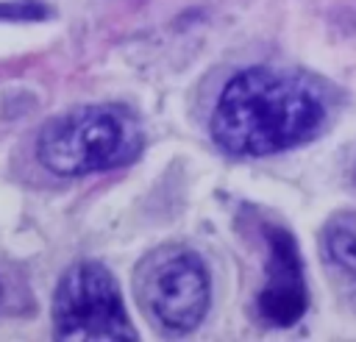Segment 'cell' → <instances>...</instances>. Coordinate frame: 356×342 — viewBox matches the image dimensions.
<instances>
[{
	"instance_id": "cell-7",
	"label": "cell",
	"mask_w": 356,
	"mask_h": 342,
	"mask_svg": "<svg viewBox=\"0 0 356 342\" xmlns=\"http://www.w3.org/2000/svg\"><path fill=\"white\" fill-rule=\"evenodd\" d=\"M0 295H3V289H0Z\"/></svg>"
},
{
	"instance_id": "cell-1",
	"label": "cell",
	"mask_w": 356,
	"mask_h": 342,
	"mask_svg": "<svg viewBox=\"0 0 356 342\" xmlns=\"http://www.w3.org/2000/svg\"><path fill=\"white\" fill-rule=\"evenodd\" d=\"M323 120L325 100L317 83L298 72L250 67L220 92L211 136L234 156H270L314 136Z\"/></svg>"
},
{
	"instance_id": "cell-6",
	"label": "cell",
	"mask_w": 356,
	"mask_h": 342,
	"mask_svg": "<svg viewBox=\"0 0 356 342\" xmlns=\"http://www.w3.org/2000/svg\"><path fill=\"white\" fill-rule=\"evenodd\" d=\"M325 253L331 264L356 281V225L350 220L331 222L325 231Z\"/></svg>"
},
{
	"instance_id": "cell-5",
	"label": "cell",
	"mask_w": 356,
	"mask_h": 342,
	"mask_svg": "<svg viewBox=\"0 0 356 342\" xmlns=\"http://www.w3.org/2000/svg\"><path fill=\"white\" fill-rule=\"evenodd\" d=\"M270 239V264H267V286L259 295V311L273 325H292L306 311V289L300 259L292 236L281 228L267 231Z\"/></svg>"
},
{
	"instance_id": "cell-4",
	"label": "cell",
	"mask_w": 356,
	"mask_h": 342,
	"mask_svg": "<svg viewBox=\"0 0 356 342\" xmlns=\"http://www.w3.org/2000/svg\"><path fill=\"white\" fill-rule=\"evenodd\" d=\"M53 325L58 339H134L120 289L108 270L92 261L75 264L56 289Z\"/></svg>"
},
{
	"instance_id": "cell-3",
	"label": "cell",
	"mask_w": 356,
	"mask_h": 342,
	"mask_svg": "<svg viewBox=\"0 0 356 342\" xmlns=\"http://www.w3.org/2000/svg\"><path fill=\"white\" fill-rule=\"evenodd\" d=\"M136 292L147 314L167 331H192L209 309V275L200 259L181 247L153 250L136 270Z\"/></svg>"
},
{
	"instance_id": "cell-2",
	"label": "cell",
	"mask_w": 356,
	"mask_h": 342,
	"mask_svg": "<svg viewBox=\"0 0 356 342\" xmlns=\"http://www.w3.org/2000/svg\"><path fill=\"white\" fill-rule=\"evenodd\" d=\"M142 150V128L125 106H81L50 120L36 142L39 161L67 178L103 172L134 161Z\"/></svg>"
}]
</instances>
